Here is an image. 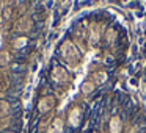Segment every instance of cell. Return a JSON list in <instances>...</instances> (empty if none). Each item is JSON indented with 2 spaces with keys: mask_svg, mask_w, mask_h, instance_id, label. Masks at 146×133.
Returning <instances> with one entry per match:
<instances>
[{
  "mask_svg": "<svg viewBox=\"0 0 146 133\" xmlns=\"http://www.w3.org/2000/svg\"><path fill=\"white\" fill-rule=\"evenodd\" d=\"M132 122L135 124V125H145V124H146V116H145V114H137L135 119H133Z\"/></svg>",
  "mask_w": 146,
  "mask_h": 133,
  "instance_id": "cell-1",
  "label": "cell"
},
{
  "mask_svg": "<svg viewBox=\"0 0 146 133\" xmlns=\"http://www.w3.org/2000/svg\"><path fill=\"white\" fill-rule=\"evenodd\" d=\"M24 70H25V67H24V66H19V64H13V74H14V75H17V74H22Z\"/></svg>",
  "mask_w": 146,
  "mask_h": 133,
  "instance_id": "cell-2",
  "label": "cell"
}]
</instances>
